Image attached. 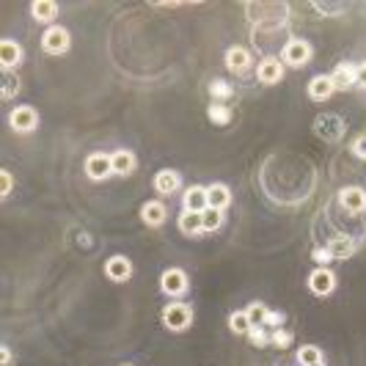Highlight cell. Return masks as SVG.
<instances>
[{
	"instance_id": "6da1fadb",
	"label": "cell",
	"mask_w": 366,
	"mask_h": 366,
	"mask_svg": "<svg viewBox=\"0 0 366 366\" xmlns=\"http://www.w3.org/2000/svg\"><path fill=\"white\" fill-rule=\"evenodd\" d=\"M248 17H251L256 25H281L284 17H289V6H284V3H270V6L251 3V6H248Z\"/></svg>"
},
{
	"instance_id": "7a4b0ae2",
	"label": "cell",
	"mask_w": 366,
	"mask_h": 366,
	"mask_svg": "<svg viewBox=\"0 0 366 366\" xmlns=\"http://www.w3.org/2000/svg\"><path fill=\"white\" fill-rule=\"evenodd\" d=\"M190 322H193V308L188 306V303H168L166 308H163V325H166L168 331H188L190 328Z\"/></svg>"
},
{
	"instance_id": "3957f363",
	"label": "cell",
	"mask_w": 366,
	"mask_h": 366,
	"mask_svg": "<svg viewBox=\"0 0 366 366\" xmlns=\"http://www.w3.org/2000/svg\"><path fill=\"white\" fill-rule=\"evenodd\" d=\"M72 44V36H69L67 28L61 25H50L44 34H41V50L47 55H64Z\"/></svg>"
},
{
	"instance_id": "277c9868",
	"label": "cell",
	"mask_w": 366,
	"mask_h": 366,
	"mask_svg": "<svg viewBox=\"0 0 366 366\" xmlns=\"http://www.w3.org/2000/svg\"><path fill=\"white\" fill-rule=\"evenodd\" d=\"M311 55H314V50H311V44H308L306 39H289V41L284 44V50H281V61L289 64V67L308 64Z\"/></svg>"
},
{
	"instance_id": "5b68a950",
	"label": "cell",
	"mask_w": 366,
	"mask_h": 366,
	"mask_svg": "<svg viewBox=\"0 0 366 366\" xmlns=\"http://www.w3.org/2000/svg\"><path fill=\"white\" fill-rule=\"evenodd\" d=\"M8 127L14 133H34L39 127V113L31 105H17L11 113H8Z\"/></svg>"
},
{
	"instance_id": "8992f818",
	"label": "cell",
	"mask_w": 366,
	"mask_h": 366,
	"mask_svg": "<svg viewBox=\"0 0 366 366\" xmlns=\"http://www.w3.org/2000/svg\"><path fill=\"white\" fill-rule=\"evenodd\" d=\"M333 289H336V275H333L331 267H314L308 273V292L317 295V298H328Z\"/></svg>"
},
{
	"instance_id": "52a82bcc",
	"label": "cell",
	"mask_w": 366,
	"mask_h": 366,
	"mask_svg": "<svg viewBox=\"0 0 366 366\" xmlns=\"http://www.w3.org/2000/svg\"><path fill=\"white\" fill-rule=\"evenodd\" d=\"M314 133L320 135L322 140H341V135H344V122H341V116H336V113H320L317 119H314Z\"/></svg>"
},
{
	"instance_id": "ba28073f",
	"label": "cell",
	"mask_w": 366,
	"mask_h": 366,
	"mask_svg": "<svg viewBox=\"0 0 366 366\" xmlns=\"http://www.w3.org/2000/svg\"><path fill=\"white\" fill-rule=\"evenodd\" d=\"M160 287L171 298H182L188 292V273L179 270V267H168L166 273L160 275Z\"/></svg>"
},
{
	"instance_id": "9c48e42d",
	"label": "cell",
	"mask_w": 366,
	"mask_h": 366,
	"mask_svg": "<svg viewBox=\"0 0 366 366\" xmlns=\"http://www.w3.org/2000/svg\"><path fill=\"white\" fill-rule=\"evenodd\" d=\"M281 77H284V61H281V58L267 55V58L259 61V67H256V80H259L262 86H275Z\"/></svg>"
},
{
	"instance_id": "30bf717a",
	"label": "cell",
	"mask_w": 366,
	"mask_h": 366,
	"mask_svg": "<svg viewBox=\"0 0 366 366\" xmlns=\"http://www.w3.org/2000/svg\"><path fill=\"white\" fill-rule=\"evenodd\" d=\"M105 275H107L110 281H116V284H124V281L133 278V262H130L127 256L116 254V256H110V259L105 262Z\"/></svg>"
},
{
	"instance_id": "8fae6325",
	"label": "cell",
	"mask_w": 366,
	"mask_h": 366,
	"mask_svg": "<svg viewBox=\"0 0 366 366\" xmlns=\"http://www.w3.org/2000/svg\"><path fill=\"white\" fill-rule=\"evenodd\" d=\"M339 204L347 209V212H364L366 209V190L358 185H347L339 190Z\"/></svg>"
},
{
	"instance_id": "7c38bea8",
	"label": "cell",
	"mask_w": 366,
	"mask_h": 366,
	"mask_svg": "<svg viewBox=\"0 0 366 366\" xmlns=\"http://www.w3.org/2000/svg\"><path fill=\"white\" fill-rule=\"evenodd\" d=\"M86 174H89V179H94V182H100V179H105V176H110V174H113L110 155H105V152H94V155H89V160H86Z\"/></svg>"
},
{
	"instance_id": "4fadbf2b",
	"label": "cell",
	"mask_w": 366,
	"mask_h": 366,
	"mask_svg": "<svg viewBox=\"0 0 366 366\" xmlns=\"http://www.w3.org/2000/svg\"><path fill=\"white\" fill-rule=\"evenodd\" d=\"M179 188H182V176H179V171H174V168H163V171L155 174V190H157V193L171 196V193H176Z\"/></svg>"
},
{
	"instance_id": "5bb4252c",
	"label": "cell",
	"mask_w": 366,
	"mask_h": 366,
	"mask_svg": "<svg viewBox=\"0 0 366 366\" xmlns=\"http://www.w3.org/2000/svg\"><path fill=\"white\" fill-rule=\"evenodd\" d=\"M331 80H333V86H336V91H347V89H353V86H358V67H353V64H339V67L333 69Z\"/></svg>"
},
{
	"instance_id": "9a60e30c",
	"label": "cell",
	"mask_w": 366,
	"mask_h": 366,
	"mask_svg": "<svg viewBox=\"0 0 366 366\" xmlns=\"http://www.w3.org/2000/svg\"><path fill=\"white\" fill-rule=\"evenodd\" d=\"M166 218H168V209H166V204H160V201H146V204L140 207V221H143L146 226H152V229L163 226Z\"/></svg>"
},
{
	"instance_id": "2e32d148",
	"label": "cell",
	"mask_w": 366,
	"mask_h": 366,
	"mask_svg": "<svg viewBox=\"0 0 366 366\" xmlns=\"http://www.w3.org/2000/svg\"><path fill=\"white\" fill-rule=\"evenodd\" d=\"M182 204H185L188 212H204V209H209L207 188H201V185H190V188L185 190V196H182Z\"/></svg>"
},
{
	"instance_id": "e0dca14e",
	"label": "cell",
	"mask_w": 366,
	"mask_h": 366,
	"mask_svg": "<svg viewBox=\"0 0 366 366\" xmlns=\"http://www.w3.org/2000/svg\"><path fill=\"white\" fill-rule=\"evenodd\" d=\"M325 248H328L331 259H350V256L358 251V242H355L353 237H344V234H341V237H333Z\"/></svg>"
},
{
	"instance_id": "ac0fdd59",
	"label": "cell",
	"mask_w": 366,
	"mask_h": 366,
	"mask_svg": "<svg viewBox=\"0 0 366 366\" xmlns=\"http://www.w3.org/2000/svg\"><path fill=\"white\" fill-rule=\"evenodd\" d=\"M333 91H336V86H333L331 74H317V77L308 83V97H311L314 102L331 100Z\"/></svg>"
},
{
	"instance_id": "d6986e66",
	"label": "cell",
	"mask_w": 366,
	"mask_h": 366,
	"mask_svg": "<svg viewBox=\"0 0 366 366\" xmlns=\"http://www.w3.org/2000/svg\"><path fill=\"white\" fill-rule=\"evenodd\" d=\"M226 67L232 69L234 74H245L248 69L254 67V61H251V53H248L245 47H232V50L226 53Z\"/></svg>"
},
{
	"instance_id": "ffe728a7",
	"label": "cell",
	"mask_w": 366,
	"mask_h": 366,
	"mask_svg": "<svg viewBox=\"0 0 366 366\" xmlns=\"http://www.w3.org/2000/svg\"><path fill=\"white\" fill-rule=\"evenodd\" d=\"M22 61V47L14 39H3L0 41V64L3 69H14Z\"/></svg>"
},
{
	"instance_id": "44dd1931",
	"label": "cell",
	"mask_w": 366,
	"mask_h": 366,
	"mask_svg": "<svg viewBox=\"0 0 366 366\" xmlns=\"http://www.w3.org/2000/svg\"><path fill=\"white\" fill-rule=\"evenodd\" d=\"M110 163H113V174H116V176H127V174H133L135 168H138L135 155L133 152H127V149L113 152V155H110Z\"/></svg>"
},
{
	"instance_id": "7402d4cb",
	"label": "cell",
	"mask_w": 366,
	"mask_h": 366,
	"mask_svg": "<svg viewBox=\"0 0 366 366\" xmlns=\"http://www.w3.org/2000/svg\"><path fill=\"white\" fill-rule=\"evenodd\" d=\"M58 3L55 0H34L31 3V17H34L36 22H53L55 17H58Z\"/></svg>"
},
{
	"instance_id": "603a6c76",
	"label": "cell",
	"mask_w": 366,
	"mask_h": 366,
	"mask_svg": "<svg viewBox=\"0 0 366 366\" xmlns=\"http://www.w3.org/2000/svg\"><path fill=\"white\" fill-rule=\"evenodd\" d=\"M207 199H209V207L212 209H229V204H232V190L226 188V185H221V182H215V185H209L207 188Z\"/></svg>"
},
{
	"instance_id": "cb8c5ba5",
	"label": "cell",
	"mask_w": 366,
	"mask_h": 366,
	"mask_svg": "<svg viewBox=\"0 0 366 366\" xmlns=\"http://www.w3.org/2000/svg\"><path fill=\"white\" fill-rule=\"evenodd\" d=\"M179 232L188 234V237H199L204 234V218H201V212H182L179 215Z\"/></svg>"
},
{
	"instance_id": "d4e9b609",
	"label": "cell",
	"mask_w": 366,
	"mask_h": 366,
	"mask_svg": "<svg viewBox=\"0 0 366 366\" xmlns=\"http://www.w3.org/2000/svg\"><path fill=\"white\" fill-rule=\"evenodd\" d=\"M20 86H22V83H20V77L14 74V69H3V86H0L3 91H0V97H3V100H14V97L20 94Z\"/></svg>"
},
{
	"instance_id": "484cf974",
	"label": "cell",
	"mask_w": 366,
	"mask_h": 366,
	"mask_svg": "<svg viewBox=\"0 0 366 366\" xmlns=\"http://www.w3.org/2000/svg\"><path fill=\"white\" fill-rule=\"evenodd\" d=\"M229 331L240 333V336H248V333L254 331V322H251V317L245 314V308H242V311H234V314H229Z\"/></svg>"
},
{
	"instance_id": "4316f807",
	"label": "cell",
	"mask_w": 366,
	"mask_h": 366,
	"mask_svg": "<svg viewBox=\"0 0 366 366\" xmlns=\"http://www.w3.org/2000/svg\"><path fill=\"white\" fill-rule=\"evenodd\" d=\"M298 364L300 366H317L322 364V350L314 344H303L298 350Z\"/></svg>"
},
{
	"instance_id": "83f0119b",
	"label": "cell",
	"mask_w": 366,
	"mask_h": 366,
	"mask_svg": "<svg viewBox=\"0 0 366 366\" xmlns=\"http://www.w3.org/2000/svg\"><path fill=\"white\" fill-rule=\"evenodd\" d=\"M245 314L251 317V322H254V328H262L267 320V314H270V308H267L262 300H254L248 308H245Z\"/></svg>"
},
{
	"instance_id": "f1b7e54d",
	"label": "cell",
	"mask_w": 366,
	"mask_h": 366,
	"mask_svg": "<svg viewBox=\"0 0 366 366\" xmlns=\"http://www.w3.org/2000/svg\"><path fill=\"white\" fill-rule=\"evenodd\" d=\"M209 122L212 124H229L232 122V110H229V105H223V102H215V105H209Z\"/></svg>"
},
{
	"instance_id": "f546056e",
	"label": "cell",
	"mask_w": 366,
	"mask_h": 366,
	"mask_svg": "<svg viewBox=\"0 0 366 366\" xmlns=\"http://www.w3.org/2000/svg\"><path fill=\"white\" fill-rule=\"evenodd\" d=\"M201 218H204V232H218L221 226H223V209H204L201 212Z\"/></svg>"
},
{
	"instance_id": "4dcf8cb0",
	"label": "cell",
	"mask_w": 366,
	"mask_h": 366,
	"mask_svg": "<svg viewBox=\"0 0 366 366\" xmlns=\"http://www.w3.org/2000/svg\"><path fill=\"white\" fill-rule=\"evenodd\" d=\"M209 94H212L215 100H229V97H232V86H229L226 80H212Z\"/></svg>"
},
{
	"instance_id": "1f68e13d",
	"label": "cell",
	"mask_w": 366,
	"mask_h": 366,
	"mask_svg": "<svg viewBox=\"0 0 366 366\" xmlns=\"http://www.w3.org/2000/svg\"><path fill=\"white\" fill-rule=\"evenodd\" d=\"M270 344H275V347H289L292 344V333L284 331V328H275V331H270Z\"/></svg>"
},
{
	"instance_id": "d6a6232c",
	"label": "cell",
	"mask_w": 366,
	"mask_h": 366,
	"mask_svg": "<svg viewBox=\"0 0 366 366\" xmlns=\"http://www.w3.org/2000/svg\"><path fill=\"white\" fill-rule=\"evenodd\" d=\"M11 188H14V176H11V171H0V196L8 199V196H11Z\"/></svg>"
},
{
	"instance_id": "836d02e7",
	"label": "cell",
	"mask_w": 366,
	"mask_h": 366,
	"mask_svg": "<svg viewBox=\"0 0 366 366\" xmlns=\"http://www.w3.org/2000/svg\"><path fill=\"white\" fill-rule=\"evenodd\" d=\"M350 152L358 157V160H366V135H358L355 140H353V146H350Z\"/></svg>"
},
{
	"instance_id": "e575fe53",
	"label": "cell",
	"mask_w": 366,
	"mask_h": 366,
	"mask_svg": "<svg viewBox=\"0 0 366 366\" xmlns=\"http://www.w3.org/2000/svg\"><path fill=\"white\" fill-rule=\"evenodd\" d=\"M248 339H251L256 347H265V344H270V333H265L262 328H254V331L248 333Z\"/></svg>"
},
{
	"instance_id": "d590c367",
	"label": "cell",
	"mask_w": 366,
	"mask_h": 366,
	"mask_svg": "<svg viewBox=\"0 0 366 366\" xmlns=\"http://www.w3.org/2000/svg\"><path fill=\"white\" fill-rule=\"evenodd\" d=\"M314 8L320 14H344L347 11V6H322V3H314Z\"/></svg>"
},
{
	"instance_id": "8d00e7d4",
	"label": "cell",
	"mask_w": 366,
	"mask_h": 366,
	"mask_svg": "<svg viewBox=\"0 0 366 366\" xmlns=\"http://www.w3.org/2000/svg\"><path fill=\"white\" fill-rule=\"evenodd\" d=\"M281 322H284V314H278V311H270L267 320H265V325H273V331H275Z\"/></svg>"
},
{
	"instance_id": "74e56055",
	"label": "cell",
	"mask_w": 366,
	"mask_h": 366,
	"mask_svg": "<svg viewBox=\"0 0 366 366\" xmlns=\"http://www.w3.org/2000/svg\"><path fill=\"white\" fill-rule=\"evenodd\" d=\"M325 259H331L328 248H317V251H314V262H325Z\"/></svg>"
},
{
	"instance_id": "f35d334b",
	"label": "cell",
	"mask_w": 366,
	"mask_h": 366,
	"mask_svg": "<svg viewBox=\"0 0 366 366\" xmlns=\"http://www.w3.org/2000/svg\"><path fill=\"white\" fill-rule=\"evenodd\" d=\"M358 86L366 91V61L364 64H358Z\"/></svg>"
},
{
	"instance_id": "ab89813d",
	"label": "cell",
	"mask_w": 366,
	"mask_h": 366,
	"mask_svg": "<svg viewBox=\"0 0 366 366\" xmlns=\"http://www.w3.org/2000/svg\"><path fill=\"white\" fill-rule=\"evenodd\" d=\"M0 353H3V366H11V350H8V347H3Z\"/></svg>"
},
{
	"instance_id": "60d3db41",
	"label": "cell",
	"mask_w": 366,
	"mask_h": 366,
	"mask_svg": "<svg viewBox=\"0 0 366 366\" xmlns=\"http://www.w3.org/2000/svg\"><path fill=\"white\" fill-rule=\"evenodd\" d=\"M317 366H325V364H317Z\"/></svg>"
},
{
	"instance_id": "b9f144b4",
	"label": "cell",
	"mask_w": 366,
	"mask_h": 366,
	"mask_svg": "<svg viewBox=\"0 0 366 366\" xmlns=\"http://www.w3.org/2000/svg\"><path fill=\"white\" fill-rule=\"evenodd\" d=\"M127 366H130V364H127Z\"/></svg>"
}]
</instances>
